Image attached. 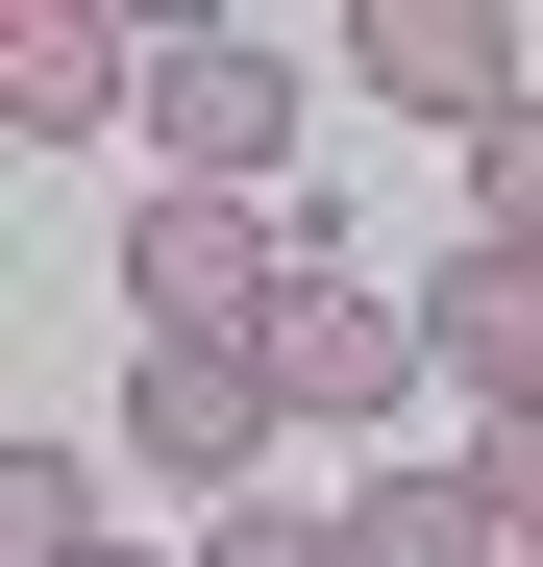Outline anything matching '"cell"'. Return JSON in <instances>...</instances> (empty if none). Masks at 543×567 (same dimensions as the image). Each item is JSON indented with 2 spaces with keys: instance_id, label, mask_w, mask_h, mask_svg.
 Wrapping results in <instances>:
<instances>
[{
  "instance_id": "8fae6325",
  "label": "cell",
  "mask_w": 543,
  "mask_h": 567,
  "mask_svg": "<svg viewBox=\"0 0 543 567\" xmlns=\"http://www.w3.org/2000/svg\"><path fill=\"white\" fill-rule=\"evenodd\" d=\"M470 494H494V543L543 567V395H519V420H470Z\"/></svg>"
},
{
  "instance_id": "3957f363",
  "label": "cell",
  "mask_w": 543,
  "mask_h": 567,
  "mask_svg": "<svg viewBox=\"0 0 543 567\" xmlns=\"http://www.w3.org/2000/svg\"><path fill=\"white\" fill-rule=\"evenodd\" d=\"M396 395H420V297L297 271V297H272V420H396Z\"/></svg>"
},
{
  "instance_id": "277c9868",
  "label": "cell",
  "mask_w": 543,
  "mask_h": 567,
  "mask_svg": "<svg viewBox=\"0 0 543 567\" xmlns=\"http://www.w3.org/2000/svg\"><path fill=\"white\" fill-rule=\"evenodd\" d=\"M124 444L173 468V494H247V468H272V346H148Z\"/></svg>"
},
{
  "instance_id": "5b68a950",
  "label": "cell",
  "mask_w": 543,
  "mask_h": 567,
  "mask_svg": "<svg viewBox=\"0 0 543 567\" xmlns=\"http://www.w3.org/2000/svg\"><path fill=\"white\" fill-rule=\"evenodd\" d=\"M346 50H371V100H420V124H519V25H494V0H371V25H346Z\"/></svg>"
},
{
  "instance_id": "4fadbf2b",
  "label": "cell",
  "mask_w": 543,
  "mask_h": 567,
  "mask_svg": "<svg viewBox=\"0 0 543 567\" xmlns=\"http://www.w3.org/2000/svg\"><path fill=\"white\" fill-rule=\"evenodd\" d=\"M100 567H124V543H100Z\"/></svg>"
},
{
  "instance_id": "52a82bcc",
  "label": "cell",
  "mask_w": 543,
  "mask_h": 567,
  "mask_svg": "<svg viewBox=\"0 0 543 567\" xmlns=\"http://www.w3.org/2000/svg\"><path fill=\"white\" fill-rule=\"evenodd\" d=\"M100 100H148V25H100V0H25V50H0V124L74 148Z\"/></svg>"
},
{
  "instance_id": "ba28073f",
  "label": "cell",
  "mask_w": 543,
  "mask_h": 567,
  "mask_svg": "<svg viewBox=\"0 0 543 567\" xmlns=\"http://www.w3.org/2000/svg\"><path fill=\"white\" fill-rule=\"evenodd\" d=\"M346 567H519L494 494H470V444H444V468H371V494H346Z\"/></svg>"
},
{
  "instance_id": "7a4b0ae2",
  "label": "cell",
  "mask_w": 543,
  "mask_h": 567,
  "mask_svg": "<svg viewBox=\"0 0 543 567\" xmlns=\"http://www.w3.org/2000/svg\"><path fill=\"white\" fill-rule=\"evenodd\" d=\"M148 148H173V198H247L297 148V50L272 25H148Z\"/></svg>"
},
{
  "instance_id": "9c48e42d",
  "label": "cell",
  "mask_w": 543,
  "mask_h": 567,
  "mask_svg": "<svg viewBox=\"0 0 543 567\" xmlns=\"http://www.w3.org/2000/svg\"><path fill=\"white\" fill-rule=\"evenodd\" d=\"M0 543H25V567H100V468H74V444H0Z\"/></svg>"
},
{
  "instance_id": "30bf717a",
  "label": "cell",
  "mask_w": 543,
  "mask_h": 567,
  "mask_svg": "<svg viewBox=\"0 0 543 567\" xmlns=\"http://www.w3.org/2000/svg\"><path fill=\"white\" fill-rule=\"evenodd\" d=\"M470 247H519V271H543V100H519V124L470 148Z\"/></svg>"
},
{
  "instance_id": "7c38bea8",
  "label": "cell",
  "mask_w": 543,
  "mask_h": 567,
  "mask_svg": "<svg viewBox=\"0 0 543 567\" xmlns=\"http://www.w3.org/2000/svg\"><path fill=\"white\" fill-rule=\"evenodd\" d=\"M198 567H346V518H297V494H223V543Z\"/></svg>"
},
{
  "instance_id": "8992f818",
  "label": "cell",
  "mask_w": 543,
  "mask_h": 567,
  "mask_svg": "<svg viewBox=\"0 0 543 567\" xmlns=\"http://www.w3.org/2000/svg\"><path fill=\"white\" fill-rule=\"evenodd\" d=\"M420 370H470V395L519 420V395H543V271H519V247H444V271H420Z\"/></svg>"
},
{
  "instance_id": "6da1fadb",
  "label": "cell",
  "mask_w": 543,
  "mask_h": 567,
  "mask_svg": "<svg viewBox=\"0 0 543 567\" xmlns=\"http://www.w3.org/2000/svg\"><path fill=\"white\" fill-rule=\"evenodd\" d=\"M321 271V198L272 223V198H148L124 223V297H148V346H272V297Z\"/></svg>"
}]
</instances>
